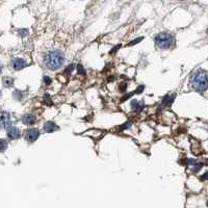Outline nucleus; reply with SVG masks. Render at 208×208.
<instances>
[{
	"instance_id": "nucleus-23",
	"label": "nucleus",
	"mask_w": 208,
	"mask_h": 208,
	"mask_svg": "<svg viewBox=\"0 0 208 208\" xmlns=\"http://www.w3.org/2000/svg\"><path fill=\"white\" fill-rule=\"evenodd\" d=\"M144 89H145V87H144V85H140V87H138V89H136V91H135V94H140V93H142L143 91H144Z\"/></svg>"
},
{
	"instance_id": "nucleus-13",
	"label": "nucleus",
	"mask_w": 208,
	"mask_h": 208,
	"mask_svg": "<svg viewBox=\"0 0 208 208\" xmlns=\"http://www.w3.org/2000/svg\"><path fill=\"white\" fill-rule=\"evenodd\" d=\"M7 147H9V144H7V142L5 140H0V152L2 153L4 152L5 150L7 149Z\"/></svg>"
},
{
	"instance_id": "nucleus-24",
	"label": "nucleus",
	"mask_w": 208,
	"mask_h": 208,
	"mask_svg": "<svg viewBox=\"0 0 208 208\" xmlns=\"http://www.w3.org/2000/svg\"><path fill=\"white\" fill-rule=\"evenodd\" d=\"M207 179H208V172H206L205 174H203L201 176V180L204 181V180H207Z\"/></svg>"
},
{
	"instance_id": "nucleus-25",
	"label": "nucleus",
	"mask_w": 208,
	"mask_h": 208,
	"mask_svg": "<svg viewBox=\"0 0 208 208\" xmlns=\"http://www.w3.org/2000/svg\"><path fill=\"white\" fill-rule=\"evenodd\" d=\"M1 72H2V65L0 63V74H1Z\"/></svg>"
},
{
	"instance_id": "nucleus-12",
	"label": "nucleus",
	"mask_w": 208,
	"mask_h": 208,
	"mask_svg": "<svg viewBox=\"0 0 208 208\" xmlns=\"http://www.w3.org/2000/svg\"><path fill=\"white\" fill-rule=\"evenodd\" d=\"M13 97H14V99L17 100V101H21L24 97V94L22 93L21 91L16 89V91H14V93H13Z\"/></svg>"
},
{
	"instance_id": "nucleus-6",
	"label": "nucleus",
	"mask_w": 208,
	"mask_h": 208,
	"mask_svg": "<svg viewBox=\"0 0 208 208\" xmlns=\"http://www.w3.org/2000/svg\"><path fill=\"white\" fill-rule=\"evenodd\" d=\"M28 65V63L26 62L24 58H19L16 57L12 60V68L14 69L15 71H20L22 69H24L26 66Z\"/></svg>"
},
{
	"instance_id": "nucleus-27",
	"label": "nucleus",
	"mask_w": 208,
	"mask_h": 208,
	"mask_svg": "<svg viewBox=\"0 0 208 208\" xmlns=\"http://www.w3.org/2000/svg\"><path fill=\"white\" fill-rule=\"evenodd\" d=\"M207 206H208V201H207Z\"/></svg>"
},
{
	"instance_id": "nucleus-20",
	"label": "nucleus",
	"mask_w": 208,
	"mask_h": 208,
	"mask_svg": "<svg viewBox=\"0 0 208 208\" xmlns=\"http://www.w3.org/2000/svg\"><path fill=\"white\" fill-rule=\"evenodd\" d=\"M185 164H193V166H195L196 164H198V161L196 159H186Z\"/></svg>"
},
{
	"instance_id": "nucleus-2",
	"label": "nucleus",
	"mask_w": 208,
	"mask_h": 208,
	"mask_svg": "<svg viewBox=\"0 0 208 208\" xmlns=\"http://www.w3.org/2000/svg\"><path fill=\"white\" fill-rule=\"evenodd\" d=\"M191 87L197 92H205L208 89V76L203 71H197L191 78Z\"/></svg>"
},
{
	"instance_id": "nucleus-15",
	"label": "nucleus",
	"mask_w": 208,
	"mask_h": 208,
	"mask_svg": "<svg viewBox=\"0 0 208 208\" xmlns=\"http://www.w3.org/2000/svg\"><path fill=\"white\" fill-rule=\"evenodd\" d=\"M18 33L20 34V36H21V38H25V36H28L29 31H28L27 29H19V30H18Z\"/></svg>"
},
{
	"instance_id": "nucleus-3",
	"label": "nucleus",
	"mask_w": 208,
	"mask_h": 208,
	"mask_svg": "<svg viewBox=\"0 0 208 208\" xmlns=\"http://www.w3.org/2000/svg\"><path fill=\"white\" fill-rule=\"evenodd\" d=\"M173 43H174V39L172 34L168 32H161L155 36V44L159 49L167 50V49L172 48Z\"/></svg>"
},
{
	"instance_id": "nucleus-4",
	"label": "nucleus",
	"mask_w": 208,
	"mask_h": 208,
	"mask_svg": "<svg viewBox=\"0 0 208 208\" xmlns=\"http://www.w3.org/2000/svg\"><path fill=\"white\" fill-rule=\"evenodd\" d=\"M39 136H40V131H39V129H36V128H29V129H27L25 131L24 137H25V140H27L28 143L32 144V143H34L38 140Z\"/></svg>"
},
{
	"instance_id": "nucleus-21",
	"label": "nucleus",
	"mask_w": 208,
	"mask_h": 208,
	"mask_svg": "<svg viewBox=\"0 0 208 208\" xmlns=\"http://www.w3.org/2000/svg\"><path fill=\"white\" fill-rule=\"evenodd\" d=\"M130 126H131V122H127V123H125L124 125L121 126V129H128Z\"/></svg>"
},
{
	"instance_id": "nucleus-18",
	"label": "nucleus",
	"mask_w": 208,
	"mask_h": 208,
	"mask_svg": "<svg viewBox=\"0 0 208 208\" xmlns=\"http://www.w3.org/2000/svg\"><path fill=\"white\" fill-rule=\"evenodd\" d=\"M77 72L81 75H85V70L83 69V67L81 65H77Z\"/></svg>"
},
{
	"instance_id": "nucleus-10",
	"label": "nucleus",
	"mask_w": 208,
	"mask_h": 208,
	"mask_svg": "<svg viewBox=\"0 0 208 208\" xmlns=\"http://www.w3.org/2000/svg\"><path fill=\"white\" fill-rule=\"evenodd\" d=\"M145 104H144V101H136V100H133V101L131 102V108L133 109L134 111H137V113H140V111H142V109L144 108Z\"/></svg>"
},
{
	"instance_id": "nucleus-17",
	"label": "nucleus",
	"mask_w": 208,
	"mask_h": 208,
	"mask_svg": "<svg viewBox=\"0 0 208 208\" xmlns=\"http://www.w3.org/2000/svg\"><path fill=\"white\" fill-rule=\"evenodd\" d=\"M202 167H203V164H196L195 166L193 167V173L199 172V171L202 169Z\"/></svg>"
},
{
	"instance_id": "nucleus-26",
	"label": "nucleus",
	"mask_w": 208,
	"mask_h": 208,
	"mask_svg": "<svg viewBox=\"0 0 208 208\" xmlns=\"http://www.w3.org/2000/svg\"><path fill=\"white\" fill-rule=\"evenodd\" d=\"M0 97H1V91H0Z\"/></svg>"
},
{
	"instance_id": "nucleus-8",
	"label": "nucleus",
	"mask_w": 208,
	"mask_h": 208,
	"mask_svg": "<svg viewBox=\"0 0 208 208\" xmlns=\"http://www.w3.org/2000/svg\"><path fill=\"white\" fill-rule=\"evenodd\" d=\"M43 128H44V131L47 132V133H52V132L56 131V130L58 129V126L56 125L54 122L48 121V122H46V123L44 124Z\"/></svg>"
},
{
	"instance_id": "nucleus-11",
	"label": "nucleus",
	"mask_w": 208,
	"mask_h": 208,
	"mask_svg": "<svg viewBox=\"0 0 208 208\" xmlns=\"http://www.w3.org/2000/svg\"><path fill=\"white\" fill-rule=\"evenodd\" d=\"M2 84L4 85V87H11L14 84V79L12 77L5 76L2 78Z\"/></svg>"
},
{
	"instance_id": "nucleus-7",
	"label": "nucleus",
	"mask_w": 208,
	"mask_h": 208,
	"mask_svg": "<svg viewBox=\"0 0 208 208\" xmlns=\"http://www.w3.org/2000/svg\"><path fill=\"white\" fill-rule=\"evenodd\" d=\"M7 134L9 140H17V138H19L21 136V130L19 128L15 127V126H11L7 129Z\"/></svg>"
},
{
	"instance_id": "nucleus-22",
	"label": "nucleus",
	"mask_w": 208,
	"mask_h": 208,
	"mask_svg": "<svg viewBox=\"0 0 208 208\" xmlns=\"http://www.w3.org/2000/svg\"><path fill=\"white\" fill-rule=\"evenodd\" d=\"M120 48H121V45H118V46H116L115 48L113 49V50H111V54L116 53V51H117V50H119Z\"/></svg>"
},
{
	"instance_id": "nucleus-16",
	"label": "nucleus",
	"mask_w": 208,
	"mask_h": 208,
	"mask_svg": "<svg viewBox=\"0 0 208 208\" xmlns=\"http://www.w3.org/2000/svg\"><path fill=\"white\" fill-rule=\"evenodd\" d=\"M43 81H44V83H45V85H50V83L52 82V79L50 78L49 76H44L43 77Z\"/></svg>"
},
{
	"instance_id": "nucleus-9",
	"label": "nucleus",
	"mask_w": 208,
	"mask_h": 208,
	"mask_svg": "<svg viewBox=\"0 0 208 208\" xmlns=\"http://www.w3.org/2000/svg\"><path fill=\"white\" fill-rule=\"evenodd\" d=\"M22 122H23L24 125L31 126L36 122V119L32 113H26V115H24L22 117Z\"/></svg>"
},
{
	"instance_id": "nucleus-19",
	"label": "nucleus",
	"mask_w": 208,
	"mask_h": 208,
	"mask_svg": "<svg viewBox=\"0 0 208 208\" xmlns=\"http://www.w3.org/2000/svg\"><path fill=\"white\" fill-rule=\"evenodd\" d=\"M143 39H144V38H138V39H136V40L132 41V42H130L129 44H128V46H133V45L137 44V43H138V42H140V41H142Z\"/></svg>"
},
{
	"instance_id": "nucleus-5",
	"label": "nucleus",
	"mask_w": 208,
	"mask_h": 208,
	"mask_svg": "<svg viewBox=\"0 0 208 208\" xmlns=\"http://www.w3.org/2000/svg\"><path fill=\"white\" fill-rule=\"evenodd\" d=\"M12 119H11V113L7 111H2L0 113V128H7L11 127Z\"/></svg>"
},
{
	"instance_id": "nucleus-14",
	"label": "nucleus",
	"mask_w": 208,
	"mask_h": 208,
	"mask_svg": "<svg viewBox=\"0 0 208 208\" xmlns=\"http://www.w3.org/2000/svg\"><path fill=\"white\" fill-rule=\"evenodd\" d=\"M74 69H75V66L73 64H71V65H69L68 67H67L66 69H65V73L66 74H71V73L74 71Z\"/></svg>"
},
{
	"instance_id": "nucleus-28",
	"label": "nucleus",
	"mask_w": 208,
	"mask_h": 208,
	"mask_svg": "<svg viewBox=\"0 0 208 208\" xmlns=\"http://www.w3.org/2000/svg\"><path fill=\"white\" fill-rule=\"evenodd\" d=\"M207 33H208V30H207Z\"/></svg>"
},
{
	"instance_id": "nucleus-1",
	"label": "nucleus",
	"mask_w": 208,
	"mask_h": 208,
	"mask_svg": "<svg viewBox=\"0 0 208 208\" xmlns=\"http://www.w3.org/2000/svg\"><path fill=\"white\" fill-rule=\"evenodd\" d=\"M65 62V55L62 51H48L44 56V65L51 71H56L62 68Z\"/></svg>"
}]
</instances>
